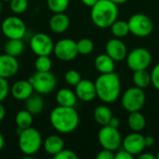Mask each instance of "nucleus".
Here are the masks:
<instances>
[{
  "label": "nucleus",
  "mask_w": 159,
  "mask_h": 159,
  "mask_svg": "<svg viewBox=\"0 0 159 159\" xmlns=\"http://www.w3.org/2000/svg\"><path fill=\"white\" fill-rule=\"evenodd\" d=\"M49 121L55 130L68 134L76 129L79 124V116L74 107L57 106L49 115Z\"/></svg>",
  "instance_id": "1"
},
{
  "label": "nucleus",
  "mask_w": 159,
  "mask_h": 159,
  "mask_svg": "<svg viewBox=\"0 0 159 159\" xmlns=\"http://www.w3.org/2000/svg\"><path fill=\"white\" fill-rule=\"evenodd\" d=\"M97 97L105 103L116 102L121 92V80L118 74L113 72L101 74L95 81Z\"/></svg>",
  "instance_id": "2"
},
{
  "label": "nucleus",
  "mask_w": 159,
  "mask_h": 159,
  "mask_svg": "<svg viewBox=\"0 0 159 159\" xmlns=\"http://www.w3.org/2000/svg\"><path fill=\"white\" fill-rule=\"evenodd\" d=\"M90 17L97 27L102 29L109 28L117 20V5L110 0H99L91 7Z\"/></svg>",
  "instance_id": "3"
},
{
  "label": "nucleus",
  "mask_w": 159,
  "mask_h": 159,
  "mask_svg": "<svg viewBox=\"0 0 159 159\" xmlns=\"http://www.w3.org/2000/svg\"><path fill=\"white\" fill-rule=\"evenodd\" d=\"M42 145V136L40 132L30 127L22 129L19 134V147L20 150L27 157L31 158L38 152Z\"/></svg>",
  "instance_id": "4"
},
{
  "label": "nucleus",
  "mask_w": 159,
  "mask_h": 159,
  "mask_svg": "<svg viewBox=\"0 0 159 159\" xmlns=\"http://www.w3.org/2000/svg\"><path fill=\"white\" fill-rule=\"evenodd\" d=\"M146 96L143 89L136 86L128 89L122 95L121 104L129 113L140 111L145 104Z\"/></svg>",
  "instance_id": "5"
},
{
  "label": "nucleus",
  "mask_w": 159,
  "mask_h": 159,
  "mask_svg": "<svg viewBox=\"0 0 159 159\" xmlns=\"http://www.w3.org/2000/svg\"><path fill=\"white\" fill-rule=\"evenodd\" d=\"M129 33L138 37H146L150 35L154 30V23L152 20L145 14L136 13L132 15L129 20Z\"/></svg>",
  "instance_id": "6"
},
{
  "label": "nucleus",
  "mask_w": 159,
  "mask_h": 159,
  "mask_svg": "<svg viewBox=\"0 0 159 159\" xmlns=\"http://www.w3.org/2000/svg\"><path fill=\"white\" fill-rule=\"evenodd\" d=\"M98 141L103 149H108L113 152L117 151L122 145V137L116 128L109 125L102 126L98 133Z\"/></svg>",
  "instance_id": "7"
},
{
  "label": "nucleus",
  "mask_w": 159,
  "mask_h": 159,
  "mask_svg": "<svg viewBox=\"0 0 159 159\" xmlns=\"http://www.w3.org/2000/svg\"><path fill=\"white\" fill-rule=\"evenodd\" d=\"M28 80L33 85L34 89L39 94H48L57 86V78L50 71L36 72Z\"/></svg>",
  "instance_id": "8"
},
{
  "label": "nucleus",
  "mask_w": 159,
  "mask_h": 159,
  "mask_svg": "<svg viewBox=\"0 0 159 159\" xmlns=\"http://www.w3.org/2000/svg\"><path fill=\"white\" fill-rule=\"evenodd\" d=\"M128 67L133 72L147 69L152 62V55L150 51L144 48H136L127 55Z\"/></svg>",
  "instance_id": "9"
},
{
  "label": "nucleus",
  "mask_w": 159,
  "mask_h": 159,
  "mask_svg": "<svg viewBox=\"0 0 159 159\" xmlns=\"http://www.w3.org/2000/svg\"><path fill=\"white\" fill-rule=\"evenodd\" d=\"M1 30L3 34L8 39H22L26 34V25L21 19L16 16H9L3 20Z\"/></svg>",
  "instance_id": "10"
},
{
  "label": "nucleus",
  "mask_w": 159,
  "mask_h": 159,
  "mask_svg": "<svg viewBox=\"0 0 159 159\" xmlns=\"http://www.w3.org/2000/svg\"><path fill=\"white\" fill-rule=\"evenodd\" d=\"M54 45L52 38L44 33H37L30 39V48L37 56H49L53 52Z\"/></svg>",
  "instance_id": "11"
},
{
  "label": "nucleus",
  "mask_w": 159,
  "mask_h": 159,
  "mask_svg": "<svg viewBox=\"0 0 159 159\" xmlns=\"http://www.w3.org/2000/svg\"><path fill=\"white\" fill-rule=\"evenodd\" d=\"M53 52L55 56L61 61H72L78 54L76 42L70 38L61 39L54 45Z\"/></svg>",
  "instance_id": "12"
},
{
  "label": "nucleus",
  "mask_w": 159,
  "mask_h": 159,
  "mask_svg": "<svg viewBox=\"0 0 159 159\" xmlns=\"http://www.w3.org/2000/svg\"><path fill=\"white\" fill-rule=\"evenodd\" d=\"M121 146L133 157H137L146 148L144 136L142 135L140 132L133 131L132 133H129L126 137H124Z\"/></svg>",
  "instance_id": "13"
},
{
  "label": "nucleus",
  "mask_w": 159,
  "mask_h": 159,
  "mask_svg": "<svg viewBox=\"0 0 159 159\" xmlns=\"http://www.w3.org/2000/svg\"><path fill=\"white\" fill-rule=\"evenodd\" d=\"M105 51L115 61H121L125 60L128 55L127 46L122 40L116 37L110 39L106 43Z\"/></svg>",
  "instance_id": "14"
},
{
  "label": "nucleus",
  "mask_w": 159,
  "mask_h": 159,
  "mask_svg": "<svg viewBox=\"0 0 159 159\" xmlns=\"http://www.w3.org/2000/svg\"><path fill=\"white\" fill-rule=\"evenodd\" d=\"M20 65L16 57L7 53L0 55V77L10 78L19 71Z\"/></svg>",
  "instance_id": "15"
},
{
  "label": "nucleus",
  "mask_w": 159,
  "mask_h": 159,
  "mask_svg": "<svg viewBox=\"0 0 159 159\" xmlns=\"http://www.w3.org/2000/svg\"><path fill=\"white\" fill-rule=\"evenodd\" d=\"M76 97L85 102H89L97 97V91L95 82L89 79H81L80 82L75 86Z\"/></svg>",
  "instance_id": "16"
},
{
  "label": "nucleus",
  "mask_w": 159,
  "mask_h": 159,
  "mask_svg": "<svg viewBox=\"0 0 159 159\" xmlns=\"http://www.w3.org/2000/svg\"><path fill=\"white\" fill-rule=\"evenodd\" d=\"M33 85L29 80H19L10 88L11 95L18 101H25L34 92Z\"/></svg>",
  "instance_id": "17"
},
{
  "label": "nucleus",
  "mask_w": 159,
  "mask_h": 159,
  "mask_svg": "<svg viewBox=\"0 0 159 159\" xmlns=\"http://www.w3.org/2000/svg\"><path fill=\"white\" fill-rule=\"evenodd\" d=\"M70 25V19L64 12L54 13L49 20V28L56 34L64 33Z\"/></svg>",
  "instance_id": "18"
},
{
  "label": "nucleus",
  "mask_w": 159,
  "mask_h": 159,
  "mask_svg": "<svg viewBox=\"0 0 159 159\" xmlns=\"http://www.w3.org/2000/svg\"><path fill=\"white\" fill-rule=\"evenodd\" d=\"M94 64L97 71L101 74H109L115 72V61L107 53L98 55L95 59Z\"/></svg>",
  "instance_id": "19"
},
{
  "label": "nucleus",
  "mask_w": 159,
  "mask_h": 159,
  "mask_svg": "<svg viewBox=\"0 0 159 159\" xmlns=\"http://www.w3.org/2000/svg\"><path fill=\"white\" fill-rule=\"evenodd\" d=\"M63 148H64V142L58 135H50L44 142L45 151L52 157L57 155Z\"/></svg>",
  "instance_id": "20"
},
{
  "label": "nucleus",
  "mask_w": 159,
  "mask_h": 159,
  "mask_svg": "<svg viewBox=\"0 0 159 159\" xmlns=\"http://www.w3.org/2000/svg\"><path fill=\"white\" fill-rule=\"evenodd\" d=\"M76 94L69 89H61L56 94V102L61 106L74 107L76 103Z\"/></svg>",
  "instance_id": "21"
},
{
  "label": "nucleus",
  "mask_w": 159,
  "mask_h": 159,
  "mask_svg": "<svg viewBox=\"0 0 159 159\" xmlns=\"http://www.w3.org/2000/svg\"><path fill=\"white\" fill-rule=\"evenodd\" d=\"M128 125L132 131L141 132L146 126V119L140 111L131 112L128 117Z\"/></svg>",
  "instance_id": "22"
},
{
  "label": "nucleus",
  "mask_w": 159,
  "mask_h": 159,
  "mask_svg": "<svg viewBox=\"0 0 159 159\" xmlns=\"http://www.w3.org/2000/svg\"><path fill=\"white\" fill-rule=\"evenodd\" d=\"M113 117V113L107 105H99L94 111V119L97 124L106 126L109 124L111 118Z\"/></svg>",
  "instance_id": "23"
},
{
  "label": "nucleus",
  "mask_w": 159,
  "mask_h": 159,
  "mask_svg": "<svg viewBox=\"0 0 159 159\" xmlns=\"http://www.w3.org/2000/svg\"><path fill=\"white\" fill-rule=\"evenodd\" d=\"M25 109L32 115H38L44 109V101L39 95H31L25 100Z\"/></svg>",
  "instance_id": "24"
},
{
  "label": "nucleus",
  "mask_w": 159,
  "mask_h": 159,
  "mask_svg": "<svg viewBox=\"0 0 159 159\" xmlns=\"http://www.w3.org/2000/svg\"><path fill=\"white\" fill-rule=\"evenodd\" d=\"M5 52L13 57H19L24 50V44L21 39H8L4 47Z\"/></svg>",
  "instance_id": "25"
},
{
  "label": "nucleus",
  "mask_w": 159,
  "mask_h": 159,
  "mask_svg": "<svg viewBox=\"0 0 159 159\" xmlns=\"http://www.w3.org/2000/svg\"><path fill=\"white\" fill-rule=\"evenodd\" d=\"M133 84L140 89H146L151 84V74H149L146 69L139 70L133 73Z\"/></svg>",
  "instance_id": "26"
},
{
  "label": "nucleus",
  "mask_w": 159,
  "mask_h": 159,
  "mask_svg": "<svg viewBox=\"0 0 159 159\" xmlns=\"http://www.w3.org/2000/svg\"><path fill=\"white\" fill-rule=\"evenodd\" d=\"M15 122L17 127L20 129H28L33 124V115L26 109L20 110L17 113L15 116Z\"/></svg>",
  "instance_id": "27"
},
{
  "label": "nucleus",
  "mask_w": 159,
  "mask_h": 159,
  "mask_svg": "<svg viewBox=\"0 0 159 159\" xmlns=\"http://www.w3.org/2000/svg\"><path fill=\"white\" fill-rule=\"evenodd\" d=\"M111 33L116 38H122L129 34V27L128 21L125 20H116L111 25Z\"/></svg>",
  "instance_id": "28"
},
{
  "label": "nucleus",
  "mask_w": 159,
  "mask_h": 159,
  "mask_svg": "<svg viewBox=\"0 0 159 159\" xmlns=\"http://www.w3.org/2000/svg\"><path fill=\"white\" fill-rule=\"evenodd\" d=\"M70 0H47L48 8L53 13L64 12L69 7Z\"/></svg>",
  "instance_id": "29"
},
{
  "label": "nucleus",
  "mask_w": 159,
  "mask_h": 159,
  "mask_svg": "<svg viewBox=\"0 0 159 159\" xmlns=\"http://www.w3.org/2000/svg\"><path fill=\"white\" fill-rule=\"evenodd\" d=\"M52 66L49 56H37L34 61V67L37 72H48Z\"/></svg>",
  "instance_id": "30"
},
{
  "label": "nucleus",
  "mask_w": 159,
  "mask_h": 159,
  "mask_svg": "<svg viewBox=\"0 0 159 159\" xmlns=\"http://www.w3.org/2000/svg\"><path fill=\"white\" fill-rule=\"evenodd\" d=\"M76 45H77L78 54H82V55H88L91 53L94 48L93 42L89 38L80 39L78 42H76Z\"/></svg>",
  "instance_id": "31"
},
{
  "label": "nucleus",
  "mask_w": 159,
  "mask_h": 159,
  "mask_svg": "<svg viewBox=\"0 0 159 159\" xmlns=\"http://www.w3.org/2000/svg\"><path fill=\"white\" fill-rule=\"evenodd\" d=\"M28 0H11L9 2L10 10L15 14L24 13L28 8Z\"/></svg>",
  "instance_id": "32"
},
{
  "label": "nucleus",
  "mask_w": 159,
  "mask_h": 159,
  "mask_svg": "<svg viewBox=\"0 0 159 159\" xmlns=\"http://www.w3.org/2000/svg\"><path fill=\"white\" fill-rule=\"evenodd\" d=\"M64 79L66 81V83L70 86H76L80 80H81V75L80 74L75 71V70H69L65 73L64 75Z\"/></svg>",
  "instance_id": "33"
},
{
  "label": "nucleus",
  "mask_w": 159,
  "mask_h": 159,
  "mask_svg": "<svg viewBox=\"0 0 159 159\" xmlns=\"http://www.w3.org/2000/svg\"><path fill=\"white\" fill-rule=\"evenodd\" d=\"M10 92L8 83L6 78L0 77V102H2Z\"/></svg>",
  "instance_id": "34"
},
{
  "label": "nucleus",
  "mask_w": 159,
  "mask_h": 159,
  "mask_svg": "<svg viewBox=\"0 0 159 159\" xmlns=\"http://www.w3.org/2000/svg\"><path fill=\"white\" fill-rule=\"evenodd\" d=\"M55 159H77V156L75 152L69 149H62L57 155L53 157Z\"/></svg>",
  "instance_id": "35"
},
{
  "label": "nucleus",
  "mask_w": 159,
  "mask_h": 159,
  "mask_svg": "<svg viewBox=\"0 0 159 159\" xmlns=\"http://www.w3.org/2000/svg\"><path fill=\"white\" fill-rule=\"evenodd\" d=\"M151 83L159 90V63L156 64L151 72Z\"/></svg>",
  "instance_id": "36"
},
{
  "label": "nucleus",
  "mask_w": 159,
  "mask_h": 159,
  "mask_svg": "<svg viewBox=\"0 0 159 159\" xmlns=\"http://www.w3.org/2000/svg\"><path fill=\"white\" fill-rule=\"evenodd\" d=\"M97 159H114L115 158V154L113 151L108 150V149H103L98 153L96 156Z\"/></svg>",
  "instance_id": "37"
},
{
  "label": "nucleus",
  "mask_w": 159,
  "mask_h": 159,
  "mask_svg": "<svg viewBox=\"0 0 159 159\" xmlns=\"http://www.w3.org/2000/svg\"><path fill=\"white\" fill-rule=\"evenodd\" d=\"M133 156L130 155L128 151H126L124 148L122 149H118L117 153L115 155V158L116 159H133Z\"/></svg>",
  "instance_id": "38"
},
{
  "label": "nucleus",
  "mask_w": 159,
  "mask_h": 159,
  "mask_svg": "<svg viewBox=\"0 0 159 159\" xmlns=\"http://www.w3.org/2000/svg\"><path fill=\"white\" fill-rule=\"evenodd\" d=\"M155 138L153 136H145L144 137V143H145V146L146 147H152L155 144Z\"/></svg>",
  "instance_id": "39"
},
{
  "label": "nucleus",
  "mask_w": 159,
  "mask_h": 159,
  "mask_svg": "<svg viewBox=\"0 0 159 159\" xmlns=\"http://www.w3.org/2000/svg\"><path fill=\"white\" fill-rule=\"evenodd\" d=\"M137 157L139 159H157V157L152 155V154H149V153H141L139 156H137Z\"/></svg>",
  "instance_id": "40"
},
{
  "label": "nucleus",
  "mask_w": 159,
  "mask_h": 159,
  "mask_svg": "<svg viewBox=\"0 0 159 159\" xmlns=\"http://www.w3.org/2000/svg\"><path fill=\"white\" fill-rule=\"evenodd\" d=\"M109 126H111V127H113V128H116V129H118V127H119V125H120V120L117 118V117H112L111 118V120H110V122H109V124H108Z\"/></svg>",
  "instance_id": "41"
},
{
  "label": "nucleus",
  "mask_w": 159,
  "mask_h": 159,
  "mask_svg": "<svg viewBox=\"0 0 159 159\" xmlns=\"http://www.w3.org/2000/svg\"><path fill=\"white\" fill-rule=\"evenodd\" d=\"M98 1H99V0H81V2H82L85 6L90 7H92Z\"/></svg>",
  "instance_id": "42"
},
{
  "label": "nucleus",
  "mask_w": 159,
  "mask_h": 159,
  "mask_svg": "<svg viewBox=\"0 0 159 159\" xmlns=\"http://www.w3.org/2000/svg\"><path fill=\"white\" fill-rule=\"evenodd\" d=\"M5 116H6V109L4 105L0 102V122L5 118Z\"/></svg>",
  "instance_id": "43"
},
{
  "label": "nucleus",
  "mask_w": 159,
  "mask_h": 159,
  "mask_svg": "<svg viewBox=\"0 0 159 159\" xmlns=\"http://www.w3.org/2000/svg\"><path fill=\"white\" fill-rule=\"evenodd\" d=\"M4 146H5V139L2 133H0V151L4 148Z\"/></svg>",
  "instance_id": "44"
},
{
  "label": "nucleus",
  "mask_w": 159,
  "mask_h": 159,
  "mask_svg": "<svg viewBox=\"0 0 159 159\" xmlns=\"http://www.w3.org/2000/svg\"><path fill=\"white\" fill-rule=\"evenodd\" d=\"M110 1H112L113 3H115V4H116V5L118 6V5H121V4L126 3L128 0H110Z\"/></svg>",
  "instance_id": "45"
},
{
  "label": "nucleus",
  "mask_w": 159,
  "mask_h": 159,
  "mask_svg": "<svg viewBox=\"0 0 159 159\" xmlns=\"http://www.w3.org/2000/svg\"><path fill=\"white\" fill-rule=\"evenodd\" d=\"M1 9H2V1L0 0V13H1Z\"/></svg>",
  "instance_id": "46"
},
{
  "label": "nucleus",
  "mask_w": 159,
  "mask_h": 159,
  "mask_svg": "<svg viewBox=\"0 0 159 159\" xmlns=\"http://www.w3.org/2000/svg\"><path fill=\"white\" fill-rule=\"evenodd\" d=\"M156 157H157V159H159V151H158V153L157 154V156H156Z\"/></svg>",
  "instance_id": "47"
},
{
  "label": "nucleus",
  "mask_w": 159,
  "mask_h": 159,
  "mask_svg": "<svg viewBox=\"0 0 159 159\" xmlns=\"http://www.w3.org/2000/svg\"><path fill=\"white\" fill-rule=\"evenodd\" d=\"M1 1H4V2H10L11 0H1Z\"/></svg>",
  "instance_id": "48"
}]
</instances>
